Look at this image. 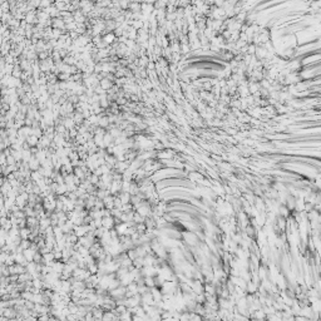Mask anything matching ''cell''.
I'll use <instances>...</instances> for the list:
<instances>
[{"label": "cell", "instance_id": "cell-1", "mask_svg": "<svg viewBox=\"0 0 321 321\" xmlns=\"http://www.w3.org/2000/svg\"><path fill=\"white\" fill-rule=\"evenodd\" d=\"M113 217L112 216H104V217H102V226L104 227V229H110V227L113 226Z\"/></svg>", "mask_w": 321, "mask_h": 321}, {"label": "cell", "instance_id": "cell-2", "mask_svg": "<svg viewBox=\"0 0 321 321\" xmlns=\"http://www.w3.org/2000/svg\"><path fill=\"white\" fill-rule=\"evenodd\" d=\"M151 208L147 206V204H144V203H142V204H139L138 206V213L141 215V216H143V217H146V216H148L151 212Z\"/></svg>", "mask_w": 321, "mask_h": 321}, {"label": "cell", "instance_id": "cell-3", "mask_svg": "<svg viewBox=\"0 0 321 321\" xmlns=\"http://www.w3.org/2000/svg\"><path fill=\"white\" fill-rule=\"evenodd\" d=\"M142 300H143V302L146 304V305H153L154 304V298L152 296L151 292H146V294H143L142 296Z\"/></svg>", "mask_w": 321, "mask_h": 321}, {"label": "cell", "instance_id": "cell-4", "mask_svg": "<svg viewBox=\"0 0 321 321\" xmlns=\"http://www.w3.org/2000/svg\"><path fill=\"white\" fill-rule=\"evenodd\" d=\"M116 39H117V37L114 35V33H113V32H112V33H108V34H106L104 37H103V41H104V43H106L107 45H108V44H112Z\"/></svg>", "mask_w": 321, "mask_h": 321}, {"label": "cell", "instance_id": "cell-5", "mask_svg": "<svg viewBox=\"0 0 321 321\" xmlns=\"http://www.w3.org/2000/svg\"><path fill=\"white\" fill-rule=\"evenodd\" d=\"M99 85L104 89V90H109L110 89V87H112V82L108 79V78H103V79H100V82H99Z\"/></svg>", "mask_w": 321, "mask_h": 321}, {"label": "cell", "instance_id": "cell-6", "mask_svg": "<svg viewBox=\"0 0 321 321\" xmlns=\"http://www.w3.org/2000/svg\"><path fill=\"white\" fill-rule=\"evenodd\" d=\"M119 198H120V201H122L123 204H126V203H128V202L131 201V193H129V192L120 193V194H119Z\"/></svg>", "mask_w": 321, "mask_h": 321}, {"label": "cell", "instance_id": "cell-7", "mask_svg": "<svg viewBox=\"0 0 321 321\" xmlns=\"http://www.w3.org/2000/svg\"><path fill=\"white\" fill-rule=\"evenodd\" d=\"M26 139H28V143L30 144V146H37V144H39V142H38L39 138L37 136H34V134H30V136H28Z\"/></svg>", "mask_w": 321, "mask_h": 321}, {"label": "cell", "instance_id": "cell-8", "mask_svg": "<svg viewBox=\"0 0 321 321\" xmlns=\"http://www.w3.org/2000/svg\"><path fill=\"white\" fill-rule=\"evenodd\" d=\"M109 124V118H107V117H99V119H98V126H100L102 128H104V127H107Z\"/></svg>", "mask_w": 321, "mask_h": 321}, {"label": "cell", "instance_id": "cell-9", "mask_svg": "<svg viewBox=\"0 0 321 321\" xmlns=\"http://www.w3.org/2000/svg\"><path fill=\"white\" fill-rule=\"evenodd\" d=\"M74 124H75V122H74V119H73V118H72V119H69V118H68V119H65V120L63 122V126H64L67 129H72V128L74 127Z\"/></svg>", "mask_w": 321, "mask_h": 321}, {"label": "cell", "instance_id": "cell-10", "mask_svg": "<svg viewBox=\"0 0 321 321\" xmlns=\"http://www.w3.org/2000/svg\"><path fill=\"white\" fill-rule=\"evenodd\" d=\"M133 221H136L137 223H143L144 222V217L143 216H141L139 213H136V215H133V218H132Z\"/></svg>", "mask_w": 321, "mask_h": 321}, {"label": "cell", "instance_id": "cell-11", "mask_svg": "<svg viewBox=\"0 0 321 321\" xmlns=\"http://www.w3.org/2000/svg\"><path fill=\"white\" fill-rule=\"evenodd\" d=\"M256 287H257V285L255 284V282H247V290H248V292H255L256 291Z\"/></svg>", "mask_w": 321, "mask_h": 321}, {"label": "cell", "instance_id": "cell-12", "mask_svg": "<svg viewBox=\"0 0 321 321\" xmlns=\"http://www.w3.org/2000/svg\"><path fill=\"white\" fill-rule=\"evenodd\" d=\"M83 118H84V117H83L82 112H77L73 119H74V122H75V123H82V122H83Z\"/></svg>", "mask_w": 321, "mask_h": 321}, {"label": "cell", "instance_id": "cell-13", "mask_svg": "<svg viewBox=\"0 0 321 321\" xmlns=\"http://www.w3.org/2000/svg\"><path fill=\"white\" fill-rule=\"evenodd\" d=\"M83 169H80V168H77L75 169V174H77V177L78 178H83V172H82Z\"/></svg>", "mask_w": 321, "mask_h": 321}, {"label": "cell", "instance_id": "cell-14", "mask_svg": "<svg viewBox=\"0 0 321 321\" xmlns=\"http://www.w3.org/2000/svg\"><path fill=\"white\" fill-rule=\"evenodd\" d=\"M117 311L118 312H126V307L122 306V307H117Z\"/></svg>", "mask_w": 321, "mask_h": 321}, {"label": "cell", "instance_id": "cell-15", "mask_svg": "<svg viewBox=\"0 0 321 321\" xmlns=\"http://www.w3.org/2000/svg\"><path fill=\"white\" fill-rule=\"evenodd\" d=\"M20 233H22V236L24 237V239H26V236H28V230H23Z\"/></svg>", "mask_w": 321, "mask_h": 321}, {"label": "cell", "instance_id": "cell-16", "mask_svg": "<svg viewBox=\"0 0 321 321\" xmlns=\"http://www.w3.org/2000/svg\"><path fill=\"white\" fill-rule=\"evenodd\" d=\"M118 104H126V99H124V98H119L118 99Z\"/></svg>", "mask_w": 321, "mask_h": 321}, {"label": "cell", "instance_id": "cell-17", "mask_svg": "<svg viewBox=\"0 0 321 321\" xmlns=\"http://www.w3.org/2000/svg\"><path fill=\"white\" fill-rule=\"evenodd\" d=\"M104 319H112V315L110 314H107L106 316H104Z\"/></svg>", "mask_w": 321, "mask_h": 321}]
</instances>
